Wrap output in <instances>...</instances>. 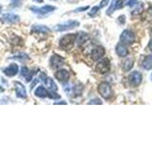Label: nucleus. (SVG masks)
<instances>
[{
    "mask_svg": "<svg viewBox=\"0 0 152 143\" xmlns=\"http://www.w3.org/2000/svg\"><path fill=\"white\" fill-rule=\"evenodd\" d=\"M76 40L75 35H66L60 39V47L64 50H69L73 47L74 41Z\"/></svg>",
    "mask_w": 152,
    "mask_h": 143,
    "instance_id": "1",
    "label": "nucleus"
},
{
    "mask_svg": "<svg viewBox=\"0 0 152 143\" xmlns=\"http://www.w3.org/2000/svg\"><path fill=\"white\" fill-rule=\"evenodd\" d=\"M79 22L76 20H69L63 24H58L54 27V30L57 32H66V31H69L72 30V29L76 28L79 26Z\"/></svg>",
    "mask_w": 152,
    "mask_h": 143,
    "instance_id": "2",
    "label": "nucleus"
},
{
    "mask_svg": "<svg viewBox=\"0 0 152 143\" xmlns=\"http://www.w3.org/2000/svg\"><path fill=\"white\" fill-rule=\"evenodd\" d=\"M98 92L104 98H106V99H108L109 97H110L111 94H112L110 85L107 82H102L98 86Z\"/></svg>",
    "mask_w": 152,
    "mask_h": 143,
    "instance_id": "3",
    "label": "nucleus"
},
{
    "mask_svg": "<svg viewBox=\"0 0 152 143\" xmlns=\"http://www.w3.org/2000/svg\"><path fill=\"white\" fill-rule=\"evenodd\" d=\"M120 40H121V42L123 43V44H126V45L132 44V43L134 42V40H135V35L131 31L125 30L122 32V35L120 36Z\"/></svg>",
    "mask_w": 152,
    "mask_h": 143,
    "instance_id": "4",
    "label": "nucleus"
},
{
    "mask_svg": "<svg viewBox=\"0 0 152 143\" xmlns=\"http://www.w3.org/2000/svg\"><path fill=\"white\" fill-rule=\"evenodd\" d=\"M96 70L100 74H107L110 71V62L107 58L100 60L96 65Z\"/></svg>",
    "mask_w": 152,
    "mask_h": 143,
    "instance_id": "5",
    "label": "nucleus"
},
{
    "mask_svg": "<svg viewBox=\"0 0 152 143\" xmlns=\"http://www.w3.org/2000/svg\"><path fill=\"white\" fill-rule=\"evenodd\" d=\"M128 80H129V83L131 86H133V87H137V86H139L141 84L142 80V74L140 72H137V71L132 72V73L129 74V76H128Z\"/></svg>",
    "mask_w": 152,
    "mask_h": 143,
    "instance_id": "6",
    "label": "nucleus"
},
{
    "mask_svg": "<svg viewBox=\"0 0 152 143\" xmlns=\"http://www.w3.org/2000/svg\"><path fill=\"white\" fill-rule=\"evenodd\" d=\"M31 10L35 13L40 14V15H44V14H48L50 13L54 12L56 8L54 6H50V5H45L42 8H36V7H31Z\"/></svg>",
    "mask_w": 152,
    "mask_h": 143,
    "instance_id": "7",
    "label": "nucleus"
},
{
    "mask_svg": "<svg viewBox=\"0 0 152 143\" xmlns=\"http://www.w3.org/2000/svg\"><path fill=\"white\" fill-rule=\"evenodd\" d=\"M40 79L47 85V87L50 91H57V85L55 84V82L50 77L47 76L44 73L40 74Z\"/></svg>",
    "mask_w": 152,
    "mask_h": 143,
    "instance_id": "8",
    "label": "nucleus"
},
{
    "mask_svg": "<svg viewBox=\"0 0 152 143\" xmlns=\"http://www.w3.org/2000/svg\"><path fill=\"white\" fill-rule=\"evenodd\" d=\"M1 21L8 24H14L19 21V16L13 13H4L1 16Z\"/></svg>",
    "mask_w": 152,
    "mask_h": 143,
    "instance_id": "9",
    "label": "nucleus"
},
{
    "mask_svg": "<svg viewBox=\"0 0 152 143\" xmlns=\"http://www.w3.org/2000/svg\"><path fill=\"white\" fill-rule=\"evenodd\" d=\"M50 62V65H51L52 68H53V69H58V68H60L61 66H63L65 60H64L63 57H61L60 55H53L51 56Z\"/></svg>",
    "mask_w": 152,
    "mask_h": 143,
    "instance_id": "10",
    "label": "nucleus"
},
{
    "mask_svg": "<svg viewBox=\"0 0 152 143\" xmlns=\"http://www.w3.org/2000/svg\"><path fill=\"white\" fill-rule=\"evenodd\" d=\"M15 85V92H16V97L19 98H27V91L25 86L20 82H14Z\"/></svg>",
    "mask_w": 152,
    "mask_h": 143,
    "instance_id": "11",
    "label": "nucleus"
},
{
    "mask_svg": "<svg viewBox=\"0 0 152 143\" xmlns=\"http://www.w3.org/2000/svg\"><path fill=\"white\" fill-rule=\"evenodd\" d=\"M104 52H104V49L103 47H101V46L95 47L94 49L92 50V52H91V57H92V59L94 61L101 59L102 57L104 56Z\"/></svg>",
    "mask_w": 152,
    "mask_h": 143,
    "instance_id": "12",
    "label": "nucleus"
},
{
    "mask_svg": "<svg viewBox=\"0 0 152 143\" xmlns=\"http://www.w3.org/2000/svg\"><path fill=\"white\" fill-rule=\"evenodd\" d=\"M18 65L15 64V63H12L10 66H8L7 68H5L3 70V73L6 74L7 76H14L15 74H17L18 73Z\"/></svg>",
    "mask_w": 152,
    "mask_h": 143,
    "instance_id": "13",
    "label": "nucleus"
},
{
    "mask_svg": "<svg viewBox=\"0 0 152 143\" xmlns=\"http://www.w3.org/2000/svg\"><path fill=\"white\" fill-rule=\"evenodd\" d=\"M55 77L61 82H66L69 78V73L66 70H59L55 73Z\"/></svg>",
    "mask_w": 152,
    "mask_h": 143,
    "instance_id": "14",
    "label": "nucleus"
},
{
    "mask_svg": "<svg viewBox=\"0 0 152 143\" xmlns=\"http://www.w3.org/2000/svg\"><path fill=\"white\" fill-rule=\"evenodd\" d=\"M124 6H125V1H124V0H113L111 3V6L109 7L107 11V14L112 13L115 10H119L123 8Z\"/></svg>",
    "mask_w": 152,
    "mask_h": 143,
    "instance_id": "15",
    "label": "nucleus"
},
{
    "mask_svg": "<svg viewBox=\"0 0 152 143\" xmlns=\"http://www.w3.org/2000/svg\"><path fill=\"white\" fill-rule=\"evenodd\" d=\"M31 32L35 33H47L50 32V29L44 25H33L31 27Z\"/></svg>",
    "mask_w": 152,
    "mask_h": 143,
    "instance_id": "16",
    "label": "nucleus"
},
{
    "mask_svg": "<svg viewBox=\"0 0 152 143\" xmlns=\"http://www.w3.org/2000/svg\"><path fill=\"white\" fill-rule=\"evenodd\" d=\"M88 40V35L84 32H80L78 35H76V41L79 45H83Z\"/></svg>",
    "mask_w": 152,
    "mask_h": 143,
    "instance_id": "17",
    "label": "nucleus"
},
{
    "mask_svg": "<svg viewBox=\"0 0 152 143\" xmlns=\"http://www.w3.org/2000/svg\"><path fill=\"white\" fill-rule=\"evenodd\" d=\"M21 75L23 76V77L26 78L27 82H30L31 79L32 78V72L28 70L27 67L23 66L21 68Z\"/></svg>",
    "mask_w": 152,
    "mask_h": 143,
    "instance_id": "18",
    "label": "nucleus"
},
{
    "mask_svg": "<svg viewBox=\"0 0 152 143\" xmlns=\"http://www.w3.org/2000/svg\"><path fill=\"white\" fill-rule=\"evenodd\" d=\"M142 66L145 70H147V71L152 69V55H149L145 57L144 61H142Z\"/></svg>",
    "mask_w": 152,
    "mask_h": 143,
    "instance_id": "19",
    "label": "nucleus"
},
{
    "mask_svg": "<svg viewBox=\"0 0 152 143\" xmlns=\"http://www.w3.org/2000/svg\"><path fill=\"white\" fill-rule=\"evenodd\" d=\"M116 52H117V55L119 56H121V57H125L128 54V51L126 49V46H124L123 44H119L117 45L116 47Z\"/></svg>",
    "mask_w": 152,
    "mask_h": 143,
    "instance_id": "20",
    "label": "nucleus"
},
{
    "mask_svg": "<svg viewBox=\"0 0 152 143\" xmlns=\"http://www.w3.org/2000/svg\"><path fill=\"white\" fill-rule=\"evenodd\" d=\"M34 94L37 97L44 98V97H48V91L43 87V86H39V87L34 91Z\"/></svg>",
    "mask_w": 152,
    "mask_h": 143,
    "instance_id": "21",
    "label": "nucleus"
},
{
    "mask_svg": "<svg viewBox=\"0 0 152 143\" xmlns=\"http://www.w3.org/2000/svg\"><path fill=\"white\" fill-rule=\"evenodd\" d=\"M134 64V59L133 58H127L123 64V69L124 71H129Z\"/></svg>",
    "mask_w": 152,
    "mask_h": 143,
    "instance_id": "22",
    "label": "nucleus"
},
{
    "mask_svg": "<svg viewBox=\"0 0 152 143\" xmlns=\"http://www.w3.org/2000/svg\"><path fill=\"white\" fill-rule=\"evenodd\" d=\"M11 59H15V60H18V61H21V62H24L26 60H28V56L24 54V52H20V54H18L14 56H12Z\"/></svg>",
    "mask_w": 152,
    "mask_h": 143,
    "instance_id": "23",
    "label": "nucleus"
},
{
    "mask_svg": "<svg viewBox=\"0 0 152 143\" xmlns=\"http://www.w3.org/2000/svg\"><path fill=\"white\" fill-rule=\"evenodd\" d=\"M82 90H83V86L82 85H77L75 86L74 89H73V93L76 94V95H79L82 93Z\"/></svg>",
    "mask_w": 152,
    "mask_h": 143,
    "instance_id": "24",
    "label": "nucleus"
},
{
    "mask_svg": "<svg viewBox=\"0 0 152 143\" xmlns=\"http://www.w3.org/2000/svg\"><path fill=\"white\" fill-rule=\"evenodd\" d=\"M48 97L52 98V99H58V98H60V95L58 94L53 93V92H48Z\"/></svg>",
    "mask_w": 152,
    "mask_h": 143,
    "instance_id": "25",
    "label": "nucleus"
},
{
    "mask_svg": "<svg viewBox=\"0 0 152 143\" xmlns=\"http://www.w3.org/2000/svg\"><path fill=\"white\" fill-rule=\"evenodd\" d=\"M99 8H100V7H98V6L93 7V8L91 9V11H90V12L88 13V15H89V16H93L94 14L99 11Z\"/></svg>",
    "mask_w": 152,
    "mask_h": 143,
    "instance_id": "26",
    "label": "nucleus"
},
{
    "mask_svg": "<svg viewBox=\"0 0 152 143\" xmlns=\"http://www.w3.org/2000/svg\"><path fill=\"white\" fill-rule=\"evenodd\" d=\"M88 104H102V101L98 98H94V99L90 100V101L88 102Z\"/></svg>",
    "mask_w": 152,
    "mask_h": 143,
    "instance_id": "27",
    "label": "nucleus"
},
{
    "mask_svg": "<svg viewBox=\"0 0 152 143\" xmlns=\"http://www.w3.org/2000/svg\"><path fill=\"white\" fill-rule=\"evenodd\" d=\"M136 4H137V0H129V1H128V3H127V5H128V6H129L130 8L134 7Z\"/></svg>",
    "mask_w": 152,
    "mask_h": 143,
    "instance_id": "28",
    "label": "nucleus"
},
{
    "mask_svg": "<svg viewBox=\"0 0 152 143\" xmlns=\"http://www.w3.org/2000/svg\"><path fill=\"white\" fill-rule=\"evenodd\" d=\"M142 5H140V6L136 9V11H133V12H132V14H137V13H139L142 12Z\"/></svg>",
    "mask_w": 152,
    "mask_h": 143,
    "instance_id": "29",
    "label": "nucleus"
},
{
    "mask_svg": "<svg viewBox=\"0 0 152 143\" xmlns=\"http://www.w3.org/2000/svg\"><path fill=\"white\" fill-rule=\"evenodd\" d=\"M11 1H12V3L13 6H15V7L20 6V5H21L20 0H11Z\"/></svg>",
    "mask_w": 152,
    "mask_h": 143,
    "instance_id": "30",
    "label": "nucleus"
},
{
    "mask_svg": "<svg viewBox=\"0 0 152 143\" xmlns=\"http://www.w3.org/2000/svg\"><path fill=\"white\" fill-rule=\"evenodd\" d=\"M108 2H109V0H102L101 3H100V7H101V8L106 7L107 5L108 4Z\"/></svg>",
    "mask_w": 152,
    "mask_h": 143,
    "instance_id": "31",
    "label": "nucleus"
},
{
    "mask_svg": "<svg viewBox=\"0 0 152 143\" xmlns=\"http://www.w3.org/2000/svg\"><path fill=\"white\" fill-rule=\"evenodd\" d=\"M89 9V7L88 6H87V7H82V8H78V9H76L75 10V12L77 13V12H85L86 10H88Z\"/></svg>",
    "mask_w": 152,
    "mask_h": 143,
    "instance_id": "32",
    "label": "nucleus"
},
{
    "mask_svg": "<svg viewBox=\"0 0 152 143\" xmlns=\"http://www.w3.org/2000/svg\"><path fill=\"white\" fill-rule=\"evenodd\" d=\"M148 46H149V49L152 51V40H150V42H149V45H148Z\"/></svg>",
    "mask_w": 152,
    "mask_h": 143,
    "instance_id": "33",
    "label": "nucleus"
},
{
    "mask_svg": "<svg viewBox=\"0 0 152 143\" xmlns=\"http://www.w3.org/2000/svg\"><path fill=\"white\" fill-rule=\"evenodd\" d=\"M34 2H36V3H42L43 2V0H33Z\"/></svg>",
    "mask_w": 152,
    "mask_h": 143,
    "instance_id": "34",
    "label": "nucleus"
},
{
    "mask_svg": "<svg viewBox=\"0 0 152 143\" xmlns=\"http://www.w3.org/2000/svg\"><path fill=\"white\" fill-rule=\"evenodd\" d=\"M1 92H4V88L0 86V93H1Z\"/></svg>",
    "mask_w": 152,
    "mask_h": 143,
    "instance_id": "35",
    "label": "nucleus"
},
{
    "mask_svg": "<svg viewBox=\"0 0 152 143\" xmlns=\"http://www.w3.org/2000/svg\"><path fill=\"white\" fill-rule=\"evenodd\" d=\"M68 1H69V2H73V1H75V0H68Z\"/></svg>",
    "mask_w": 152,
    "mask_h": 143,
    "instance_id": "36",
    "label": "nucleus"
},
{
    "mask_svg": "<svg viewBox=\"0 0 152 143\" xmlns=\"http://www.w3.org/2000/svg\"><path fill=\"white\" fill-rule=\"evenodd\" d=\"M150 78H151V80H152V74H151V76H150Z\"/></svg>",
    "mask_w": 152,
    "mask_h": 143,
    "instance_id": "37",
    "label": "nucleus"
},
{
    "mask_svg": "<svg viewBox=\"0 0 152 143\" xmlns=\"http://www.w3.org/2000/svg\"><path fill=\"white\" fill-rule=\"evenodd\" d=\"M52 1H57V0H52Z\"/></svg>",
    "mask_w": 152,
    "mask_h": 143,
    "instance_id": "38",
    "label": "nucleus"
}]
</instances>
